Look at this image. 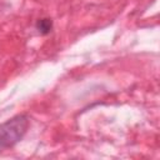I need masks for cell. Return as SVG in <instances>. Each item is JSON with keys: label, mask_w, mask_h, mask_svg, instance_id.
<instances>
[{"label": "cell", "mask_w": 160, "mask_h": 160, "mask_svg": "<svg viewBox=\"0 0 160 160\" xmlns=\"http://www.w3.org/2000/svg\"><path fill=\"white\" fill-rule=\"evenodd\" d=\"M36 29L40 34L42 35H48L51 30H52V20L49 18H44V19H39L36 22Z\"/></svg>", "instance_id": "obj_2"}, {"label": "cell", "mask_w": 160, "mask_h": 160, "mask_svg": "<svg viewBox=\"0 0 160 160\" xmlns=\"http://www.w3.org/2000/svg\"><path fill=\"white\" fill-rule=\"evenodd\" d=\"M29 128L28 115H16L0 124V149H8L18 144Z\"/></svg>", "instance_id": "obj_1"}]
</instances>
